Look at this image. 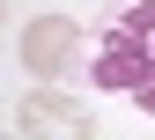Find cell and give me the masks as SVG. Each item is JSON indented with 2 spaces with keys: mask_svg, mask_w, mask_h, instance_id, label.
<instances>
[{
  "mask_svg": "<svg viewBox=\"0 0 155 140\" xmlns=\"http://www.w3.org/2000/svg\"><path fill=\"white\" fill-rule=\"evenodd\" d=\"M15 133L22 140H96V118H89V103H74L67 89L37 81L22 103H15Z\"/></svg>",
  "mask_w": 155,
  "mask_h": 140,
  "instance_id": "7a4b0ae2",
  "label": "cell"
},
{
  "mask_svg": "<svg viewBox=\"0 0 155 140\" xmlns=\"http://www.w3.org/2000/svg\"><path fill=\"white\" fill-rule=\"evenodd\" d=\"M89 81L104 96H126L140 118H155V0H118L111 8Z\"/></svg>",
  "mask_w": 155,
  "mask_h": 140,
  "instance_id": "6da1fadb",
  "label": "cell"
},
{
  "mask_svg": "<svg viewBox=\"0 0 155 140\" xmlns=\"http://www.w3.org/2000/svg\"><path fill=\"white\" fill-rule=\"evenodd\" d=\"M74 59H81V30H74V15H37L22 30V67L37 81H59L74 74Z\"/></svg>",
  "mask_w": 155,
  "mask_h": 140,
  "instance_id": "3957f363",
  "label": "cell"
},
{
  "mask_svg": "<svg viewBox=\"0 0 155 140\" xmlns=\"http://www.w3.org/2000/svg\"><path fill=\"white\" fill-rule=\"evenodd\" d=\"M0 15H8V8H0Z\"/></svg>",
  "mask_w": 155,
  "mask_h": 140,
  "instance_id": "277c9868",
  "label": "cell"
}]
</instances>
